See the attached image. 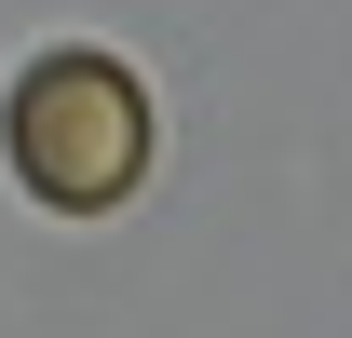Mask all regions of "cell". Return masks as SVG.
<instances>
[{"mask_svg":"<svg viewBox=\"0 0 352 338\" xmlns=\"http://www.w3.org/2000/svg\"><path fill=\"white\" fill-rule=\"evenodd\" d=\"M0 149H14V190L54 216H109L135 203V176H149V95H135L122 54H41L28 82H14V109H0Z\"/></svg>","mask_w":352,"mask_h":338,"instance_id":"cell-1","label":"cell"}]
</instances>
